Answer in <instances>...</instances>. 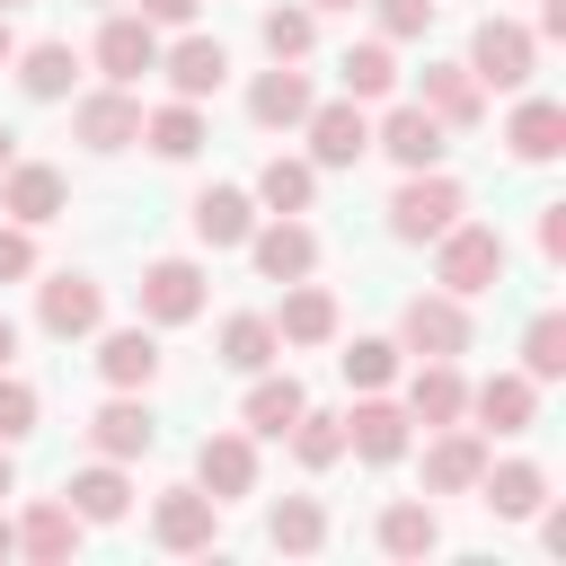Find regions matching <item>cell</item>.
<instances>
[{"instance_id":"10","label":"cell","mask_w":566,"mask_h":566,"mask_svg":"<svg viewBox=\"0 0 566 566\" xmlns=\"http://www.w3.org/2000/svg\"><path fill=\"white\" fill-rule=\"evenodd\" d=\"M142 318H150V327H186V318H203V265H195V256H159V265H142Z\"/></svg>"},{"instance_id":"30","label":"cell","mask_w":566,"mask_h":566,"mask_svg":"<svg viewBox=\"0 0 566 566\" xmlns=\"http://www.w3.org/2000/svg\"><path fill=\"white\" fill-rule=\"evenodd\" d=\"M248 380H256V389H248V407H239V416H248V433L283 442V433H292V416L310 407V398H301V380H292V371H248Z\"/></svg>"},{"instance_id":"25","label":"cell","mask_w":566,"mask_h":566,"mask_svg":"<svg viewBox=\"0 0 566 566\" xmlns=\"http://www.w3.org/2000/svg\"><path fill=\"white\" fill-rule=\"evenodd\" d=\"M159 71H168L177 97H212V88L230 80V53H221V35H186V44L159 53Z\"/></svg>"},{"instance_id":"48","label":"cell","mask_w":566,"mask_h":566,"mask_svg":"<svg viewBox=\"0 0 566 566\" xmlns=\"http://www.w3.org/2000/svg\"><path fill=\"white\" fill-rule=\"evenodd\" d=\"M9 363H18V327L0 318V371H9Z\"/></svg>"},{"instance_id":"41","label":"cell","mask_w":566,"mask_h":566,"mask_svg":"<svg viewBox=\"0 0 566 566\" xmlns=\"http://www.w3.org/2000/svg\"><path fill=\"white\" fill-rule=\"evenodd\" d=\"M336 363H345L354 389H389V380H398V336H354Z\"/></svg>"},{"instance_id":"18","label":"cell","mask_w":566,"mask_h":566,"mask_svg":"<svg viewBox=\"0 0 566 566\" xmlns=\"http://www.w3.org/2000/svg\"><path fill=\"white\" fill-rule=\"evenodd\" d=\"M416 106H433L451 133H469V124L486 115V88L469 80V62H424V80H416Z\"/></svg>"},{"instance_id":"37","label":"cell","mask_w":566,"mask_h":566,"mask_svg":"<svg viewBox=\"0 0 566 566\" xmlns=\"http://www.w3.org/2000/svg\"><path fill=\"white\" fill-rule=\"evenodd\" d=\"M265 539H274V548H292V557H310V548L327 539V513H318V495H283V504L265 513Z\"/></svg>"},{"instance_id":"15","label":"cell","mask_w":566,"mask_h":566,"mask_svg":"<svg viewBox=\"0 0 566 566\" xmlns=\"http://www.w3.org/2000/svg\"><path fill=\"white\" fill-rule=\"evenodd\" d=\"M469 416H478L486 433H531V424H539V380H531V371H495V380L469 389Z\"/></svg>"},{"instance_id":"46","label":"cell","mask_w":566,"mask_h":566,"mask_svg":"<svg viewBox=\"0 0 566 566\" xmlns=\"http://www.w3.org/2000/svg\"><path fill=\"white\" fill-rule=\"evenodd\" d=\"M195 9H203V0H142V18H150V27H186Z\"/></svg>"},{"instance_id":"29","label":"cell","mask_w":566,"mask_h":566,"mask_svg":"<svg viewBox=\"0 0 566 566\" xmlns=\"http://www.w3.org/2000/svg\"><path fill=\"white\" fill-rule=\"evenodd\" d=\"M18 548H27L35 566H71V548H80V513H71L62 495L27 504V522H18Z\"/></svg>"},{"instance_id":"52","label":"cell","mask_w":566,"mask_h":566,"mask_svg":"<svg viewBox=\"0 0 566 566\" xmlns=\"http://www.w3.org/2000/svg\"><path fill=\"white\" fill-rule=\"evenodd\" d=\"M310 9H363V0H310Z\"/></svg>"},{"instance_id":"19","label":"cell","mask_w":566,"mask_h":566,"mask_svg":"<svg viewBox=\"0 0 566 566\" xmlns=\"http://www.w3.org/2000/svg\"><path fill=\"white\" fill-rule=\"evenodd\" d=\"M504 150H513L522 168H548V159L566 150V106H557V97H522L513 124H504Z\"/></svg>"},{"instance_id":"8","label":"cell","mask_w":566,"mask_h":566,"mask_svg":"<svg viewBox=\"0 0 566 566\" xmlns=\"http://www.w3.org/2000/svg\"><path fill=\"white\" fill-rule=\"evenodd\" d=\"M97 71H106L115 88H133L142 71H159V27H150L142 9H106V27H97Z\"/></svg>"},{"instance_id":"27","label":"cell","mask_w":566,"mask_h":566,"mask_svg":"<svg viewBox=\"0 0 566 566\" xmlns=\"http://www.w3.org/2000/svg\"><path fill=\"white\" fill-rule=\"evenodd\" d=\"M274 336H283V345H327V336H336V292H318L310 274H301V283H283Z\"/></svg>"},{"instance_id":"53","label":"cell","mask_w":566,"mask_h":566,"mask_svg":"<svg viewBox=\"0 0 566 566\" xmlns=\"http://www.w3.org/2000/svg\"><path fill=\"white\" fill-rule=\"evenodd\" d=\"M0 9H18V0H0Z\"/></svg>"},{"instance_id":"5","label":"cell","mask_w":566,"mask_h":566,"mask_svg":"<svg viewBox=\"0 0 566 566\" xmlns=\"http://www.w3.org/2000/svg\"><path fill=\"white\" fill-rule=\"evenodd\" d=\"M71 133H80L97 159H115V150H133V142H142V97L106 80V88H88V97L71 106Z\"/></svg>"},{"instance_id":"7","label":"cell","mask_w":566,"mask_h":566,"mask_svg":"<svg viewBox=\"0 0 566 566\" xmlns=\"http://www.w3.org/2000/svg\"><path fill=\"white\" fill-rule=\"evenodd\" d=\"M35 327L62 336V345H71V336H97V327H106V292H97L88 274H44V283H35Z\"/></svg>"},{"instance_id":"47","label":"cell","mask_w":566,"mask_h":566,"mask_svg":"<svg viewBox=\"0 0 566 566\" xmlns=\"http://www.w3.org/2000/svg\"><path fill=\"white\" fill-rule=\"evenodd\" d=\"M18 62V35H9V9H0V71Z\"/></svg>"},{"instance_id":"36","label":"cell","mask_w":566,"mask_h":566,"mask_svg":"<svg viewBox=\"0 0 566 566\" xmlns=\"http://www.w3.org/2000/svg\"><path fill=\"white\" fill-rule=\"evenodd\" d=\"M283 442H292V460H301V469H336V460H345V416H318V407H301Z\"/></svg>"},{"instance_id":"12","label":"cell","mask_w":566,"mask_h":566,"mask_svg":"<svg viewBox=\"0 0 566 566\" xmlns=\"http://www.w3.org/2000/svg\"><path fill=\"white\" fill-rule=\"evenodd\" d=\"M195 486H203L212 504L256 495V442H248V433H203V451H195Z\"/></svg>"},{"instance_id":"51","label":"cell","mask_w":566,"mask_h":566,"mask_svg":"<svg viewBox=\"0 0 566 566\" xmlns=\"http://www.w3.org/2000/svg\"><path fill=\"white\" fill-rule=\"evenodd\" d=\"M9 159H18V133H0V168H9Z\"/></svg>"},{"instance_id":"26","label":"cell","mask_w":566,"mask_h":566,"mask_svg":"<svg viewBox=\"0 0 566 566\" xmlns=\"http://www.w3.org/2000/svg\"><path fill=\"white\" fill-rule=\"evenodd\" d=\"M318 97H310V80L292 71V62H274V71H256V88H248V115L265 124V133H292L301 115H310Z\"/></svg>"},{"instance_id":"23","label":"cell","mask_w":566,"mask_h":566,"mask_svg":"<svg viewBox=\"0 0 566 566\" xmlns=\"http://www.w3.org/2000/svg\"><path fill=\"white\" fill-rule=\"evenodd\" d=\"M539 495H548V469H539V460H504V469L486 460V478H478V504H486L495 522H531Z\"/></svg>"},{"instance_id":"20","label":"cell","mask_w":566,"mask_h":566,"mask_svg":"<svg viewBox=\"0 0 566 566\" xmlns=\"http://www.w3.org/2000/svg\"><path fill=\"white\" fill-rule=\"evenodd\" d=\"M186 221H195L203 248H248V230H256V195H239V186H203V195L186 203Z\"/></svg>"},{"instance_id":"34","label":"cell","mask_w":566,"mask_h":566,"mask_svg":"<svg viewBox=\"0 0 566 566\" xmlns=\"http://www.w3.org/2000/svg\"><path fill=\"white\" fill-rule=\"evenodd\" d=\"M256 35H265L274 62H301V53L318 44V18H310V0H274V9L256 18Z\"/></svg>"},{"instance_id":"39","label":"cell","mask_w":566,"mask_h":566,"mask_svg":"<svg viewBox=\"0 0 566 566\" xmlns=\"http://www.w3.org/2000/svg\"><path fill=\"white\" fill-rule=\"evenodd\" d=\"M522 371L531 380H566V310H539L522 327Z\"/></svg>"},{"instance_id":"21","label":"cell","mask_w":566,"mask_h":566,"mask_svg":"<svg viewBox=\"0 0 566 566\" xmlns=\"http://www.w3.org/2000/svg\"><path fill=\"white\" fill-rule=\"evenodd\" d=\"M97 371H106V389H150V380H159V336H150V318H142V327H106V336H97Z\"/></svg>"},{"instance_id":"42","label":"cell","mask_w":566,"mask_h":566,"mask_svg":"<svg viewBox=\"0 0 566 566\" xmlns=\"http://www.w3.org/2000/svg\"><path fill=\"white\" fill-rule=\"evenodd\" d=\"M371 18H380V44H407V35H424L433 27V9L442 0H363Z\"/></svg>"},{"instance_id":"13","label":"cell","mask_w":566,"mask_h":566,"mask_svg":"<svg viewBox=\"0 0 566 566\" xmlns=\"http://www.w3.org/2000/svg\"><path fill=\"white\" fill-rule=\"evenodd\" d=\"M212 531H221V504L203 486H159V504H150V539L159 548H212Z\"/></svg>"},{"instance_id":"22","label":"cell","mask_w":566,"mask_h":566,"mask_svg":"<svg viewBox=\"0 0 566 566\" xmlns=\"http://www.w3.org/2000/svg\"><path fill=\"white\" fill-rule=\"evenodd\" d=\"M345 451H354V460H371V469L407 460V407H389V398H363V407L345 416Z\"/></svg>"},{"instance_id":"4","label":"cell","mask_w":566,"mask_h":566,"mask_svg":"<svg viewBox=\"0 0 566 566\" xmlns=\"http://www.w3.org/2000/svg\"><path fill=\"white\" fill-rule=\"evenodd\" d=\"M531 71H539V35L513 27V18H478V35H469V80H478V88H531Z\"/></svg>"},{"instance_id":"2","label":"cell","mask_w":566,"mask_h":566,"mask_svg":"<svg viewBox=\"0 0 566 566\" xmlns=\"http://www.w3.org/2000/svg\"><path fill=\"white\" fill-rule=\"evenodd\" d=\"M469 212V195H460V177H442V168H407V186L389 195V239H407V248H424V239H442L451 221Z\"/></svg>"},{"instance_id":"49","label":"cell","mask_w":566,"mask_h":566,"mask_svg":"<svg viewBox=\"0 0 566 566\" xmlns=\"http://www.w3.org/2000/svg\"><path fill=\"white\" fill-rule=\"evenodd\" d=\"M0 495H18V469H9V442H0Z\"/></svg>"},{"instance_id":"9","label":"cell","mask_w":566,"mask_h":566,"mask_svg":"<svg viewBox=\"0 0 566 566\" xmlns=\"http://www.w3.org/2000/svg\"><path fill=\"white\" fill-rule=\"evenodd\" d=\"M442 133H451V124H442L433 106H416V97H407V106H389V115L371 124V150H389L398 168H442V150H451Z\"/></svg>"},{"instance_id":"50","label":"cell","mask_w":566,"mask_h":566,"mask_svg":"<svg viewBox=\"0 0 566 566\" xmlns=\"http://www.w3.org/2000/svg\"><path fill=\"white\" fill-rule=\"evenodd\" d=\"M9 548H18V522H9V513H0V557H9Z\"/></svg>"},{"instance_id":"3","label":"cell","mask_w":566,"mask_h":566,"mask_svg":"<svg viewBox=\"0 0 566 566\" xmlns=\"http://www.w3.org/2000/svg\"><path fill=\"white\" fill-rule=\"evenodd\" d=\"M398 354H416V363H460V354H469V301L416 292V301L398 310Z\"/></svg>"},{"instance_id":"14","label":"cell","mask_w":566,"mask_h":566,"mask_svg":"<svg viewBox=\"0 0 566 566\" xmlns=\"http://www.w3.org/2000/svg\"><path fill=\"white\" fill-rule=\"evenodd\" d=\"M62 195H71V186H62V168H44V159H9V168H0V212L27 221V230H44V221L62 212Z\"/></svg>"},{"instance_id":"32","label":"cell","mask_w":566,"mask_h":566,"mask_svg":"<svg viewBox=\"0 0 566 566\" xmlns=\"http://www.w3.org/2000/svg\"><path fill=\"white\" fill-rule=\"evenodd\" d=\"M142 142H150L159 159H195V150H203V106H195V97H177V106L142 115Z\"/></svg>"},{"instance_id":"1","label":"cell","mask_w":566,"mask_h":566,"mask_svg":"<svg viewBox=\"0 0 566 566\" xmlns=\"http://www.w3.org/2000/svg\"><path fill=\"white\" fill-rule=\"evenodd\" d=\"M504 265H513V248H504V230L495 221H451L442 239H433V283L451 292V301H478V292H495L504 283Z\"/></svg>"},{"instance_id":"44","label":"cell","mask_w":566,"mask_h":566,"mask_svg":"<svg viewBox=\"0 0 566 566\" xmlns=\"http://www.w3.org/2000/svg\"><path fill=\"white\" fill-rule=\"evenodd\" d=\"M27 274H35V230L9 221V230H0V283H27Z\"/></svg>"},{"instance_id":"33","label":"cell","mask_w":566,"mask_h":566,"mask_svg":"<svg viewBox=\"0 0 566 566\" xmlns=\"http://www.w3.org/2000/svg\"><path fill=\"white\" fill-rule=\"evenodd\" d=\"M283 354V336H274V318H256V310H239V318H221V363L230 371H265Z\"/></svg>"},{"instance_id":"6","label":"cell","mask_w":566,"mask_h":566,"mask_svg":"<svg viewBox=\"0 0 566 566\" xmlns=\"http://www.w3.org/2000/svg\"><path fill=\"white\" fill-rule=\"evenodd\" d=\"M301 133H310V168H354V159L371 150V115H363V97H327V106H310Z\"/></svg>"},{"instance_id":"40","label":"cell","mask_w":566,"mask_h":566,"mask_svg":"<svg viewBox=\"0 0 566 566\" xmlns=\"http://www.w3.org/2000/svg\"><path fill=\"white\" fill-rule=\"evenodd\" d=\"M336 71H345V97H389L398 88V53L389 44H345Z\"/></svg>"},{"instance_id":"38","label":"cell","mask_w":566,"mask_h":566,"mask_svg":"<svg viewBox=\"0 0 566 566\" xmlns=\"http://www.w3.org/2000/svg\"><path fill=\"white\" fill-rule=\"evenodd\" d=\"M380 548H389V557H433V548H442L433 504H389V513H380Z\"/></svg>"},{"instance_id":"43","label":"cell","mask_w":566,"mask_h":566,"mask_svg":"<svg viewBox=\"0 0 566 566\" xmlns=\"http://www.w3.org/2000/svg\"><path fill=\"white\" fill-rule=\"evenodd\" d=\"M35 407H44V398H35L27 380L0 371V442H27V433H35Z\"/></svg>"},{"instance_id":"28","label":"cell","mask_w":566,"mask_h":566,"mask_svg":"<svg viewBox=\"0 0 566 566\" xmlns=\"http://www.w3.org/2000/svg\"><path fill=\"white\" fill-rule=\"evenodd\" d=\"M62 504L80 513V522H124L133 513V486H124V460H88L71 486H62Z\"/></svg>"},{"instance_id":"16","label":"cell","mask_w":566,"mask_h":566,"mask_svg":"<svg viewBox=\"0 0 566 566\" xmlns=\"http://www.w3.org/2000/svg\"><path fill=\"white\" fill-rule=\"evenodd\" d=\"M486 478V442L460 433V424H433V451H424V495H478Z\"/></svg>"},{"instance_id":"31","label":"cell","mask_w":566,"mask_h":566,"mask_svg":"<svg viewBox=\"0 0 566 566\" xmlns=\"http://www.w3.org/2000/svg\"><path fill=\"white\" fill-rule=\"evenodd\" d=\"M71 80H80V53L71 44H18V88L27 97H71Z\"/></svg>"},{"instance_id":"35","label":"cell","mask_w":566,"mask_h":566,"mask_svg":"<svg viewBox=\"0 0 566 566\" xmlns=\"http://www.w3.org/2000/svg\"><path fill=\"white\" fill-rule=\"evenodd\" d=\"M310 195H318V168L310 159H265L256 168V203L265 212H310Z\"/></svg>"},{"instance_id":"24","label":"cell","mask_w":566,"mask_h":566,"mask_svg":"<svg viewBox=\"0 0 566 566\" xmlns=\"http://www.w3.org/2000/svg\"><path fill=\"white\" fill-rule=\"evenodd\" d=\"M460 416H469L460 363H416V380H407V424H460Z\"/></svg>"},{"instance_id":"45","label":"cell","mask_w":566,"mask_h":566,"mask_svg":"<svg viewBox=\"0 0 566 566\" xmlns=\"http://www.w3.org/2000/svg\"><path fill=\"white\" fill-rule=\"evenodd\" d=\"M539 256L566 265V203H539Z\"/></svg>"},{"instance_id":"17","label":"cell","mask_w":566,"mask_h":566,"mask_svg":"<svg viewBox=\"0 0 566 566\" xmlns=\"http://www.w3.org/2000/svg\"><path fill=\"white\" fill-rule=\"evenodd\" d=\"M88 442H97V460H142V451L159 442V424H150V407H142L133 389H115V398L88 416Z\"/></svg>"},{"instance_id":"11","label":"cell","mask_w":566,"mask_h":566,"mask_svg":"<svg viewBox=\"0 0 566 566\" xmlns=\"http://www.w3.org/2000/svg\"><path fill=\"white\" fill-rule=\"evenodd\" d=\"M248 256H256V274H265V283H301V274L318 265V230H310V221H292V212H274L265 230H248Z\"/></svg>"}]
</instances>
